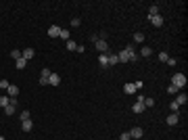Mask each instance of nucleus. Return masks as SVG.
<instances>
[{
  "mask_svg": "<svg viewBox=\"0 0 188 140\" xmlns=\"http://www.w3.org/2000/svg\"><path fill=\"white\" fill-rule=\"evenodd\" d=\"M117 59H119V63H128V61H132V63H136L138 61V55L134 52V48L132 46H126V48L117 55Z\"/></svg>",
  "mask_w": 188,
  "mask_h": 140,
  "instance_id": "1",
  "label": "nucleus"
},
{
  "mask_svg": "<svg viewBox=\"0 0 188 140\" xmlns=\"http://www.w3.org/2000/svg\"><path fill=\"white\" fill-rule=\"evenodd\" d=\"M186 82H188V80H186V75H184V73H176V75H174V80H171V86H176V88L180 90V88H184V86H186Z\"/></svg>",
  "mask_w": 188,
  "mask_h": 140,
  "instance_id": "2",
  "label": "nucleus"
},
{
  "mask_svg": "<svg viewBox=\"0 0 188 140\" xmlns=\"http://www.w3.org/2000/svg\"><path fill=\"white\" fill-rule=\"evenodd\" d=\"M94 46H96V50H98L100 55H107V52H109V44H107L105 40H98V38H96V40H94Z\"/></svg>",
  "mask_w": 188,
  "mask_h": 140,
  "instance_id": "3",
  "label": "nucleus"
},
{
  "mask_svg": "<svg viewBox=\"0 0 188 140\" xmlns=\"http://www.w3.org/2000/svg\"><path fill=\"white\" fill-rule=\"evenodd\" d=\"M48 36H50V38H59V36H61V27H59V25H50V27H48Z\"/></svg>",
  "mask_w": 188,
  "mask_h": 140,
  "instance_id": "4",
  "label": "nucleus"
},
{
  "mask_svg": "<svg viewBox=\"0 0 188 140\" xmlns=\"http://www.w3.org/2000/svg\"><path fill=\"white\" fill-rule=\"evenodd\" d=\"M48 84H50V86H59V84H61V75H59V73H50Z\"/></svg>",
  "mask_w": 188,
  "mask_h": 140,
  "instance_id": "5",
  "label": "nucleus"
},
{
  "mask_svg": "<svg viewBox=\"0 0 188 140\" xmlns=\"http://www.w3.org/2000/svg\"><path fill=\"white\" fill-rule=\"evenodd\" d=\"M149 19H151V23H153L155 27H161L163 25V17L161 15H155V17H149Z\"/></svg>",
  "mask_w": 188,
  "mask_h": 140,
  "instance_id": "6",
  "label": "nucleus"
},
{
  "mask_svg": "<svg viewBox=\"0 0 188 140\" xmlns=\"http://www.w3.org/2000/svg\"><path fill=\"white\" fill-rule=\"evenodd\" d=\"M142 134H144L142 128H132V130H130V136H132V138H142Z\"/></svg>",
  "mask_w": 188,
  "mask_h": 140,
  "instance_id": "7",
  "label": "nucleus"
},
{
  "mask_svg": "<svg viewBox=\"0 0 188 140\" xmlns=\"http://www.w3.org/2000/svg\"><path fill=\"white\" fill-rule=\"evenodd\" d=\"M17 94H19V88L17 86H9V98H17Z\"/></svg>",
  "mask_w": 188,
  "mask_h": 140,
  "instance_id": "8",
  "label": "nucleus"
},
{
  "mask_svg": "<svg viewBox=\"0 0 188 140\" xmlns=\"http://www.w3.org/2000/svg\"><path fill=\"white\" fill-rule=\"evenodd\" d=\"M21 57H23V59H25V61H29V59H34V48H25V50H23V52H21Z\"/></svg>",
  "mask_w": 188,
  "mask_h": 140,
  "instance_id": "9",
  "label": "nucleus"
},
{
  "mask_svg": "<svg viewBox=\"0 0 188 140\" xmlns=\"http://www.w3.org/2000/svg\"><path fill=\"white\" fill-rule=\"evenodd\" d=\"M32 126H34V121H32V119H27V121H21V128H23V132H29V130H32Z\"/></svg>",
  "mask_w": 188,
  "mask_h": 140,
  "instance_id": "10",
  "label": "nucleus"
},
{
  "mask_svg": "<svg viewBox=\"0 0 188 140\" xmlns=\"http://www.w3.org/2000/svg\"><path fill=\"white\" fill-rule=\"evenodd\" d=\"M123 92H126V94H134V92H136V86H134V84H126V86H123Z\"/></svg>",
  "mask_w": 188,
  "mask_h": 140,
  "instance_id": "11",
  "label": "nucleus"
},
{
  "mask_svg": "<svg viewBox=\"0 0 188 140\" xmlns=\"http://www.w3.org/2000/svg\"><path fill=\"white\" fill-rule=\"evenodd\" d=\"M176 123H178V113H171L167 117V126H176Z\"/></svg>",
  "mask_w": 188,
  "mask_h": 140,
  "instance_id": "12",
  "label": "nucleus"
},
{
  "mask_svg": "<svg viewBox=\"0 0 188 140\" xmlns=\"http://www.w3.org/2000/svg\"><path fill=\"white\" fill-rule=\"evenodd\" d=\"M176 103H178V105H186V103H188V96H186V94H184V92H182V94H178V98H176Z\"/></svg>",
  "mask_w": 188,
  "mask_h": 140,
  "instance_id": "13",
  "label": "nucleus"
},
{
  "mask_svg": "<svg viewBox=\"0 0 188 140\" xmlns=\"http://www.w3.org/2000/svg\"><path fill=\"white\" fill-rule=\"evenodd\" d=\"M98 63H100V67H109V57L107 55H100L98 57Z\"/></svg>",
  "mask_w": 188,
  "mask_h": 140,
  "instance_id": "14",
  "label": "nucleus"
},
{
  "mask_svg": "<svg viewBox=\"0 0 188 140\" xmlns=\"http://www.w3.org/2000/svg\"><path fill=\"white\" fill-rule=\"evenodd\" d=\"M132 109H134V113H142V111H144V109H146V107H144V105H142V103H138V101H136V105H134V107H132Z\"/></svg>",
  "mask_w": 188,
  "mask_h": 140,
  "instance_id": "15",
  "label": "nucleus"
},
{
  "mask_svg": "<svg viewBox=\"0 0 188 140\" xmlns=\"http://www.w3.org/2000/svg\"><path fill=\"white\" fill-rule=\"evenodd\" d=\"M107 57H109V67H113V65H117V63H119L117 55H107Z\"/></svg>",
  "mask_w": 188,
  "mask_h": 140,
  "instance_id": "16",
  "label": "nucleus"
},
{
  "mask_svg": "<svg viewBox=\"0 0 188 140\" xmlns=\"http://www.w3.org/2000/svg\"><path fill=\"white\" fill-rule=\"evenodd\" d=\"M15 63H17V69H25V65H27V61L23 59V57H21V59H17Z\"/></svg>",
  "mask_w": 188,
  "mask_h": 140,
  "instance_id": "17",
  "label": "nucleus"
},
{
  "mask_svg": "<svg viewBox=\"0 0 188 140\" xmlns=\"http://www.w3.org/2000/svg\"><path fill=\"white\" fill-rule=\"evenodd\" d=\"M155 15H159V6H157V4H153V6L149 9V17H155Z\"/></svg>",
  "mask_w": 188,
  "mask_h": 140,
  "instance_id": "18",
  "label": "nucleus"
},
{
  "mask_svg": "<svg viewBox=\"0 0 188 140\" xmlns=\"http://www.w3.org/2000/svg\"><path fill=\"white\" fill-rule=\"evenodd\" d=\"M15 107H17V105H11V103H9V105L4 107V113H6V115H13V113H15Z\"/></svg>",
  "mask_w": 188,
  "mask_h": 140,
  "instance_id": "19",
  "label": "nucleus"
},
{
  "mask_svg": "<svg viewBox=\"0 0 188 140\" xmlns=\"http://www.w3.org/2000/svg\"><path fill=\"white\" fill-rule=\"evenodd\" d=\"M67 50H77V44L73 40H67Z\"/></svg>",
  "mask_w": 188,
  "mask_h": 140,
  "instance_id": "20",
  "label": "nucleus"
},
{
  "mask_svg": "<svg viewBox=\"0 0 188 140\" xmlns=\"http://www.w3.org/2000/svg\"><path fill=\"white\" fill-rule=\"evenodd\" d=\"M142 105H144V107H153V105H155V101H153L151 96H144V101H142Z\"/></svg>",
  "mask_w": 188,
  "mask_h": 140,
  "instance_id": "21",
  "label": "nucleus"
},
{
  "mask_svg": "<svg viewBox=\"0 0 188 140\" xmlns=\"http://www.w3.org/2000/svg\"><path fill=\"white\" fill-rule=\"evenodd\" d=\"M9 103H11V98H9V96H2V94H0V107H6Z\"/></svg>",
  "mask_w": 188,
  "mask_h": 140,
  "instance_id": "22",
  "label": "nucleus"
},
{
  "mask_svg": "<svg viewBox=\"0 0 188 140\" xmlns=\"http://www.w3.org/2000/svg\"><path fill=\"white\" fill-rule=\"evenodd\" d=\"M134 42H144V34L136 32V34H134Z\"/></svg>",
  "mask_w": 188,
  "mask_h": 140,
  "instance_id": "23",
  "label": "nucleus"
},
{
  "mask_svg": "<svg viewBox=\"0 0 188 140\" xmlns=\"http://www.w3.org/2000/svg\"><path fill=\"white\" fill-rule=\"evenodd\" d=\"M19 117H21V121H27V119H32V117H29V111H21V115H19Z\"/></svg>",
  "mask_w": 188,
  "mask_h": 140,
  "instance_id": "24",
  "label": "nucleus"
},
{
  "mask_svg": "<svg viewBox=\"0 0 188 140\" xmlns=\"http://www.w3.org/2000/svg\"><path fill=\"white\" fill-rule=\"evenodd\" d=\"M9 86H11V84H9L6 80H0V90H9Z\"/></svg>",
  "mask_w": 188,
  "mask_h": 140,
  "instance_id": "25",
  "label": "nucleus"
},
{
  "mask_svg": "<svg viewBox=\"0 0 188 140\" xmlns=\"http://www.w3.org/2000/svg\"><path fill=\"white\" fill-rule=\"evenodd\" d=\"M40 78H44V80H48L50 78V69H42V75Z\"/></svg>",
  "mask_w": 188,
  "mask_h": 140,
  "instance_id": "26",
  "label": "nucleus"
},
{
  "mask_svg": "<svg viewBox=\"0 0 188 140\" xmlns=\"http://www.w3.org/2000/svg\"><path fill=\"white\" fill-rule=\"evenodd\" d=\"M59 38H63V40H69V29H61V36Z\"/></svg>",
  "mask_w": 188,
  "mask_h": 140,
  "instance_id": "27",
  "label": "nucleus"
},
{
  "mask_svg": "<svg viewBox=\"0 0 188 140\" xmlns=\"http://www.w3.org/2000/svg\"><path fill=\"white\" fill-rule=\"evenodd\" d=\"M11 57H13L15 61H17V59H21V50H17V48H15V50L11 52Z\"/></svg>",
  "mask_w": 188,
  "mask_h": 140,
  "instance_id": "28",
  "label": "nucleus"
},
{
  "mask_svg": "<svg viewBox=\"0 0 188 140\" xmlns=\"http://www.w3.org/2000/svg\"><path fill=\"white\" fill-rule=\"evenodd\" d=\"M167 59H169L167 52H161V55H159V61H161V63H167Z\"/></svg>",
  "mask_w": 188,
  "mask_h": 140,
  "instance_id": "29",
  "label": "nucleus"
},
{
  "mask_svg": "<svg viewBox=\"0 0 188 140\" xmlns=\"http://www.w3.org/2000/svg\"><path fill=\"white\" fill-rule=\"evenodd\" d=\"M169 109H171V111H174V113H178V109H180V105H178V103H176V101H174V103H171V105H169Z\"/></svg>",
  "mask_w": 188,
  "mask_h": 140,
  "instance_id": "30",
  "label": "nucleus"
},
{
  "mask_svg": "<svg viewBox=\"0 0 188 140\" xmlns=\"http://www.w3.org/2000/svg\"><path fill=\"white\" fill-rule=\"evenodd\" d=\"M119 140H132V136H130V132H123V134L119 136Z\"/></svg>",
  "mask_w": 188,
  "mask_h": 140,
  "instance_id": "31",
  "label": "nucleus"
},
{
  "mask_svg": "<svg viewBox=\"0 0 188 140\" xmlns=\"http://www.w3.org/2000/svg\"><path fill=\"white\" fill-rule=\"evenodd\" d=\"M71 25H73V27H80V25H82V21H80V19H77V17H75V19H73V21H71Z\"/></svg>",
  "mask_w": 188,
  "mask_h": 140,
  "instance_id": "32",
  "label": "nucleus"
},
{
  "mask_svg": "<svg viewBox=\"0 0 188 140\" xmlns=\"http://www.w3.org/2000/svg\"><path fill=\"white\" fill-rule=\"evenodd\" d=\"M167 92H169V94H178V88H176V86H169Z\"/></svg>",
  "mask_w": 188,
  "mask_h": 140,
  "instance_id": "33",
  "label": "nucleus"
},
{
  "mask_svg": "<svg viewBox=\"0 0 188 140\" xmlns=\"http://www.w3.org/2000/svg\"><path fill=\"white\" fill-rule=\"evenodd\" d=\"M151 55V48H149V46H144V48H142V57H149Z\"/></svg>",
  "mask_w": 188,
  "mask_h": 140,
  "instance_id": "34",
  "label": "nucleus"
},
{
  "mask_svg": "<svg viewBox=\"0 0 188 140\" xmlns=\"http://www.w3.org/2000/svg\"><path fill=\"white\" fill-rule=\"evenodd\" d=\"M0 140H4V136H0Z\"/></svg>",
  "mask_w": 188,
  "mask_h": 140,
  "instance_id": "35",
  "label": "nucleus"
}]
</instances>
